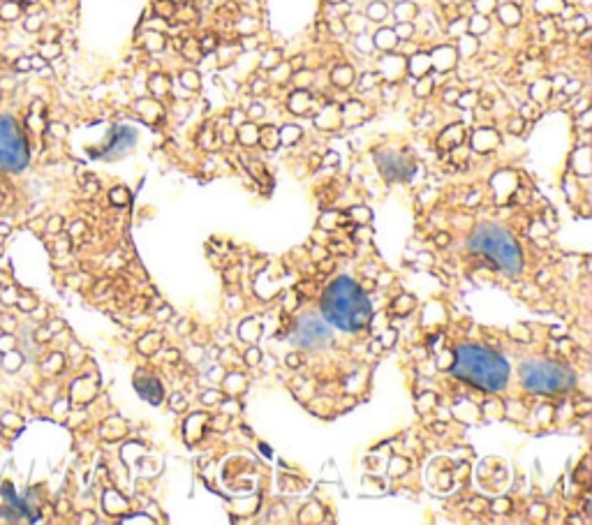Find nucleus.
<instances>
[{
  "label": "nucleus",
  "instance_id": "1",
  "mask_svg": "<svg viewBox=\"0 0 592 525\" xmlns=\"http://www.w3.org/2000/svg\"><path fill=\"white\" fill-rule=\"evenodd\" d=\"M322 312L331 326L347 333L361 331L372 320L370 299L352 278H335L324 289Z\"/></svg>",
  "mask_w": 592,
  "mask_h": 525
},
{
  "label": "nucleus",
  "instance_id": "2",
  "mask_svg": "<svg viewBox=\"0 0 592 525\" xmlns=\"http://www.w3.org/2000/svg\"><path fill=\"white\" fill-rule=\"evenodd\" d=\"M451 370L458 379L467 382L470 387H477L481 391L495 394L502 391L509 382V363L481 345H461L454 352Z\"/></svg>",
  "mask_w": 592,
  "mask_h": 525
},
{
  "label": "nucleus",
  "instance_id": "3",
  "mask_svg": "<svg viewBox=\"0 0 592 525\" xmlns=\"http://www.w3.org/2000/svg\"><path fill=\"white\" fill-rule=\"evenodd\" d=\"M470 246L474 252L483 255L488 262H493L504 273L516 275L523 266V252L516 238L507 229L498 225H481L474 229L470 238Z\"/></svg>",
  "mask_w": 592,
  "mask_h": 525
},
{
  "label": "nucleus",
  "instance_id": "4",
  "mask_svg": "<svg viewBox=\"0 0 592 525\" xmlns=\"http://www.w3.org/2000/svg\"><path fill=\"white\" fill-rule=\"evenodd\" d=\"M30 162V144L19 118L0 114V171H23Z\"/></svg>",
  "mask_w": 592,
  "mask_h": 525
},
{
  "label": "nucleus",
  "instance_id": "5",
  "mask_svg": "<svg viewBox=\"0 0 592 525\" xmlns=\"http://www.w3.org/2000/svg\"><path fill=\"white\" fill-rule=\"evenodd\" d=\"M520 379L535 394H562L576 384V375L555 361H528L520 368Z\"/></svg>",
  "mask_w": 592,
  "mask_h": 525
},
{
  "label": "nucleus",
  "instance_id": "6",
  "mask_svg": "<svg viewBox=\"0 0 592 525\" xmlns=\"http://www.w3.org/2000/svg\"><path fill=\"white\" fill-rule=\"evenodd\" d=\"M331 340V331L326 329V324H322L320 320L315 317H303L296 326V333H294V342L305 349H315V347H322Z\"/></svg>",
  "mask_w": 592,
  "mask_h": 525
},
{
  "label": "nucleus",
  "instance_id": "7",
  "mask_svg": "<svg viewBox=\"0 0 592 525\" xmlns=\"http://www.w3.org/2000/svg\"><path fill=\"white\" fill-rule=\"evenodd\" d=\"M132 144H134V132L130 127H114L111 132V139L107 144V148L100 153L102 158H118L125 151H130Z\"/></svg>",
  "mask_w": 592,
  "mask_h": 525
},
{
  "label": "nucleus",
  "instance_id": "8",
  "mask_svg": "<svg viewBox=\"0 0 592 525\" xmlns=\"http://www.w3.org/2000/svg\"><path fill=\"white\" fill-rule=\"evenodd\" d=\"M393 308L398 310L400 315H405V312H409V310L414 308V299H412V296H400V299L396 301V305H393Z\"/></svg>",
  "mask_w": 592,
  "mask_h": 525
},
{
  "label": "nucleus",
  "instance_id": "9",
  "mask_svg": "<svg viewBox=\"0 0 592 525\" xmlns=\"http://www.w3.org/2000/svg\"><path fill=\"white\" fill-rule=\"evenodd\" d=\"M127 199H130V194H127V190H123V188H116L114 192H111V201H114L116 206L127 204Z\"/></svg>",
  "mask_w": 592,
  "mask_h": 525
},
{
  "label": "nucleus",
  "instance_id": "10",
  "mask_svg": "<svg viewBox=\"0 0 592 525\" xmlns=\"http://www.w3.org/2000/svg\"><path fill=\"white\" fill-rule=\"evenodd\" d=\"M14 347H16V342H14V338H12V336H7V333H3V336H0V352H3V354L12 352Z\"/></svg>",
  "mask_w": 592,
  "mask_h": 525
},
{
  "label": "nucleus",
  "instance_id": "11",
  "mask_svg": "<svg viewBox=\"0 0 592 525\" xmlns=\"http://www.w3.org/2000/svg\"><path fill=\"white\" fill-rule=\"evenodd\" d=\"M0 299H3V303H16V299H19V294H16V289H12V287H7V289H3V294H0Z\"/></svg>",
  "mask_w": 592,
  "mask_h": 525
},
{
  "label": "nucleus",
  "instance_id": "12",
  "mask_svg": "<svg viewBox=\"0 0 592 525\" xmlns=\"http://www.w3.org/2000/svg\"><path fill=\"white\" fill-rule=\"evenodd\" d=\"M16 303L21 305V308L26 310V312H30V308L35 305V301H32V299H16Z\"/></svg>",
  "mask_w": 592,
  "mask_h": 525
},
{
  "label": "nucleus",
  "instance_id": "13",
  "mask_svg": "<svg viewBox=\"0 0 592 525\" xmlns=\"http://www.w3.org/2000/svg\"><path fill=\"white\" fill-rule=\"evenodd\" d=\"M35 338H37V340H40V342H44V340H49V338H51V333H49V331H44V326H42V329H40V331L35 333Z\"/></svg>",
  "mask_w": 592,
  "mask_h": 525
},
{
  "label": "nucleus",
  "instance_id": "14",
  "mask_svg": "<svg viewBox=\"0 0 592 525\" xmlns=\"http://www.w3.org/2000/svg\"><path fill=\"white\" fill-rule=\"evenodd\" d=\"M287 363H289V366H292V368H299L301 359H299V357H294V354H292V357H287Z\"/></svg>",
  "mask_w": 592,
  "mask_h": 525
},
{
  "label": "nucleus",
  "instance_id": "15",
  "mask_svg": "<svg viewBox=\"0 0 592 525\" xmlns=\"http://www.w3.org/2000/svg\"><path fill=\"white\" fill-rule=\"evenodd\" d=\"M58 229H60V220L56 218V220L49 222V231H58Z\"/></svg>",
  "mask_w": 592,
  "mask_h": 525
},
{
  "label": "nucleus",
  "instance_id": "16",
  "mask_svg": "<svg viewBox=\"0 0 592 525\" xmlns=\"http://www.w3.org/2000/svg\"><path fill=\"white\" fill-rule=\"evenodd\" d=\"M0 234H10V225H0Z\"/></svg>",
  "mask_w": 592,
  "mask_h": 525
}]
</instances>
